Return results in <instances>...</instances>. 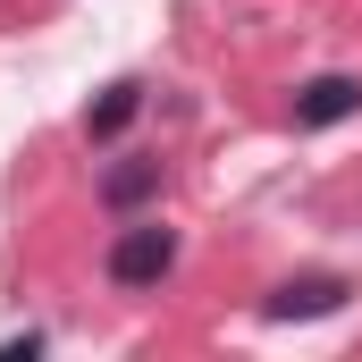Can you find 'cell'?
Returning <instances> with one entry per match:
<instances>
[{"label":"cell","mask_w":362,"mask_h":362,"mask_svg":"<svg viewBox=\"0 0 362 362\" xmlns=\"http://www.w3.org/2000/svg\"><path fill=\"white\" fill-rule=\"evenodd\" d=\"M354 110H362V76H312L295 93V127H337Z\"/></svg>","instance_id":"obj_2"},{"label":"cell","mask_w":362,"mask_h":362,"mask_svg":"<svg viewBox=\"0 0 362 362\" xmlns=\"http://www.w3.org/2000/svg\"><path fill=\"white\" fill-rule=\"evenodd\" d=\"M177 262V236L160 228V219H135V228H118V245H110V278L118 286H160Z\"/></svg>","instance_id":"obj_1"},{"label":"cell","mask_w":362,"mask_h":362,"mask_svg":"<svg viewBox=\"0 0 362 362\" xmlns=\"http://www.w3.org/2000/svg\"><path fill=\"white\" fill-rule=\"evenodd\" d=\"M135 110H144V85L127 76V85H110V93H101V101L85 110V135H93V144H110V135H127V127H135Z\"/></svg>","instance_id":"obj_4"},{"label":"cell","mask_w":362,"mask_h":362,"mask_svg":"<svg viewBox=\"0 0 362 362\" xmlns=\"http://www.w3.org/2000/svg\"><path fill=\"white\" fill-rule=\"evenodd\" d=\"M160 194V160H118L110 177H101V202L110 211H135V202H152Z\"/></svg>","instance_id":"obj_5"},{"label":"cell","mask_w":362,"mask_h":362,"mask_svg":"<svg viewBox=\"0 0 362 362\" xmlns=\"http://www.w3.org/2000/svg\"><path fill=\"white\" fill-rule=\"evenodd\" d=\"M346 295H354V286L329 278V270H320V278H286V286L270 295V320H320V312H337Z\"/></svg>","instance_id":"obj_3"}]
</instances>
